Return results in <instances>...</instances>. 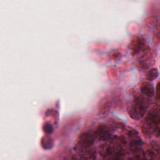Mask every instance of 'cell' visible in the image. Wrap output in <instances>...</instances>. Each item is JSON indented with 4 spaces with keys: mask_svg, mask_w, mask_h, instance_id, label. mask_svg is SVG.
I'll list each match as a JSON object with an SVG mask.
<instances>
[{
    "mask_svg": "<svg viewBox=\"0 0 160 160\" xmlns=\"http://www.w3.org/2000/svg\"><path fill=\"white\" fill-rule=\"evenodd\" d=\"M140 91L145 97L152 98L154 94V88L151 83L148 81H144L141 84Z\"/></svg>",
    "mask_w": 160,
    "mask_h": 160,
    "instance_id": "obj_9",
    "label": "cell"
},
{
    "mask_svg": "<svg viewBox=\"0 0 160 160\" xmlns=\"http://www.w3.org/2000/svg\"><path fill=\"white\" fill-rule=\"evenodd\" d=\"M148 108V98L141 94H136L128 105L129 116L136 120L140 119L144 115Z\"/></svg>",
    "mask_w": 160,
    "mask_h": 160,
    "instance_id": "obj_3",
    "label": "cell"
},
{
    "mask_svg": "<svg viewBox=\"0 0 160 160\" xmlns=\"http://www.w3.org/2000/svg\"><path fill=\"white\" fill-rule=\"evenodd\" d=\"M43 131L47 134H50L53 132V127L49 122H45L42 126Z\"/></svg>",
    "mask_w": 160,
    "mask_h": 160,
    "instance_id": "obj_13",
    "label": "cell"
},
{
    "mask_svg": "<svg viewBox=\"0 0 160 160\" xmlns=\"http://www.w3.org/2000/svg\"><path fill=\"white\" fill-rule=\"evenodd\" d=\"M107 143L102 144L99 148V154L104 159H118L125 155L124 146L126 144L123 138H111Z\"/></svg>",
    "mask_w": 160,
    "mask_h": 160,
    "instance_id": "obj_1",
    "label": "cell"
},
{
    "mask_svg": "<svg viewBox=\"0 0 160 160\" xmlns=\"http://www.w3.org/2000/svg\"><path fill=\"white\" fill-rule=\"evenodd\" d=\"M110 108V103L109 101H106L105 102H102V104L101 105L99 108V111L101 112L102 114H106Z\"/></svg>",
    "mask_w": 160,
    "mask_h": 160,
    "instance_id": "obj_12",
    "label": "cell"
},
{
    "mask_svg": "<svg viewBox=\"0 0 160 160\" xmlns=\"http://www.w3.org/2000/svg\"><path fill=\"white\" fill-rule=\"evenodd\" d=\"M146 42L144 38L140 36H135L131 41L129 45L131 53L135 55L145 49Z\"/></svg>",
    "mask_w": 160,
    "mask_h": 160,
    "instance_id": "obj_6",
    "label": "cell"
},
{
    "mask_svg": "<svg viewBox=\"0 0 160 160\" xmlns=\"http://www.w3.org/2000/svg\"><path fill=\"white\" fill-rule=\"evenodd\" d=\"M96 138L101 141H108L111 138L112 130L106 124L99 125L94 131Z\"/></svg>",
    "mask_w": 160,
    "mask_h": 160,
    "instance_id": "obj_7",
    "label": "cell"
},
{
    "mask_svg": "<svg viewBox=\"0 0 160 160\" xmlns=\"http://www.w3.org/2000/svg\"><path fill=\"white\" fill-rule=\"evenodd\" d=\"M96 138L94 131H88L79 135L76 146L79 148H91Z\"/></svg>",
    "mask_w": 160,
    "mask_h": 160,
    "instance_id": "obj_5",
    "label": "cell"
},
{
    "mask_svg": "<svg viewBox=\"0 0 160 160\" xmlns=\"http://www.w3.org/2000/svg\"><path fill=\"white\" fill-rule=\"evenodd\" d=\"M129 139V148L134 155V158H145L144 151L141 149L143 142L139 136L138 132L134 129L129 130L128 132Z\"/></svg>",
    "mask_w": 160,
    "mask_h": 160,
    "instance_id": "obj_4",
    "label": "cell"
},
{
    "mask_svg": "<svg viewBox=\"0 0 160 160\" xmlns=\"http://www.w3.org/2000/svg\"><path fill=\"white\" fill-rule=\"evenodd\" d=\"M143 54L138 60V66L141 69H147L151 66V61H152V54L149 48L143 50Z\"/></svg>",
    "mask_w": 160,
    "mask_h": 160,
    "instance_id": "obj_8",
    "label": "cell"
},
{
    "mask_svg": "<svg viewBox=\"0 0 160 160\" xmlns=\"http://www.w3.org/2000/svg\"><path fill=\"white\" fill-rule=\"evenodd\" d=\"M142 132L146 137H151L154 134L159 135V109L153 108L146 115L142 124Z\"/></svg>",
    "mask_w": 160,
    "mask_h": 160,
    "instance_id": "obj_2",
    "label": "cell"
},
{
    "mask_svg": "<svg viewBox=\"0 0 160 160\" xmlns=\"http://www.w3.org/2000/svg\"><path fill=\"white\" fill-rule=\"evenodd\" d=\"M158 71L157 68H152L148 71L146 74V79L148 81H152L156 79L158 76Z\"/></svg>",
    "mask_w": 160,
    "mask_h": 160,
    "instance_id": "obj_11",
    "label": "cell"
},
{
    "mask_svg": "<svg viewBox=\"0 0 160 160\" xmlns=\"http://www.w3.org/2000/svg\"><path fill=\"white\" fill-rule=\"evenodd\" d=\"M41 146L44 149H50L52 148L54 142L50 136H46L41 139Z\"/></svg>",
    "mask_w": 160,
    "mask_h": 160,
    "instance_id": "obj_10",
    "label": "cell"
}]
</instances>
